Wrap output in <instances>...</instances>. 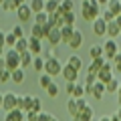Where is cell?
<instances>
[{
    "label": "cell",
    "instance_id": "6da1fadb",
    "mask_svg": "<svg viewBox=\"0 0 121 121\" xmlns=\"http://www.w3.org/2000/svg\"><path fill=\"white\" fill-rule=\"evenodd\" d=\"M101 4L97 2V0H83V6H81V14L85 20H91L95 22L97 18H101Z\"/></svg>",
    "mask_w": 121,
    "mask_h": 121
},
{
    "label": "cell",
    "instance_id": "7a4b0ae2",
    "mask_svg": "<svg viewBox=\"0 0 121 121\" xmlns=\"http://www.w3.org/2000/svg\"><path fill=\"white\" fill-rule=\"evenodd\" d=\"M44 73L51 75L52 79L59 77V75L63 73V63H60L56 56H48V59H47V65H44Z\"/></svg>",
    "mask_w": 121,
    "mask_h": 121
},
{
    "label": "cell",
    "instance_id": "3957f363",
    "mask_svg": "<svg viewBox=\"0 0 121 121\" xmlns=\"http://www.w3.org/2000/svg\"><path fill=\"white\" fill-rule=\"evenodd\" d=\"M4 59H6V69H8V71L22 69V67H20V52H16L14 48H8V51H6Z\"/></svg>",
    "mask_w": 121,
    "mask_h": 121
},
{
    "label": "cell",
    "instance_id": "277c9868",
    "mask_svg": "<svg viewBox=\"0 0 121 121\" xmlns=\"http://www.w3.org/2000/svg\"><path fill=\"white\" fill-rule=\"evenodd\" d=\"M119 51H121V47L117 44V40H113V39H107V40L103 43V56H105V59L113 60L117 55H119Z\"/></svg>",
    "mask_w": 121,
    "mask_h": 121
},
{
    "label": "cell",
    "instance_id": "5b68a950",
    "mask_svg": "<svg viewBox=\"0 0 121 121\" xmlns=\"http://www.w3.org/2000/svg\"><path fill=\"white\" fill-rule=\"evenodd\" d=\"M60 77L65 79L67 83H77L79 77H81V73H79V71H75L69 63H65V65H63V73H60Z\"/></svg>",
    "mask_w": 121,
    "mask_h": 121
},
{
    "label": "cell",
    "instance_id": "8992f818",
    "mask_svg": "<svg viewBox=\"0 0 121 121\" xmlns=\"http://www.w3.org/2000/svg\"><path fill=\"white\" fill-rule=\"evenodd\" d=\"M113 77H115V71H113V65H109V63H105V67L97 73V81L103 83V85H107Z\"/></svg>",
    "mask_w": 121,
    "mask_h": 121
},
{
    "label": "cell",
    "instance_id": "52a82bcc",
    "mask_svg": "<svg viewBox=\"0 0 121 121\" xmlns=\"http://www.w3.org/2000/svg\"><path fill=\"white\" fill-rule=\"evenodd\" d=\"M2 109H4L6 113L14 111V109H18V95L16 93H4V105H2Z\"/></svg>",
    "mask_w": 121,
    "mask_h": 121
},
{
    "label": "cell",
    "instance_id": "ba28073f",
    "mask_svg": "<svg viewBox=\"0 0 121 121\" xmlns=\"http://www.w3.org/2000/svg\"><path fill=\"white\" fill-rule=\"evenodd\" d=\"M47 40L51 43V48L59 47L60 43H63V35H60V28H56V26H51L47 32Z\"/></svg>",
    "mask_w": 121,
    "mask_h": 121
},
{
    "label": "cell",
    "instance_id": "9c48e42d",
    "mask_svg": "<svg viewBox=\"0 0 121 121\" xmlns=\"http://www.w3.org/2000/svg\"><path fill=\"white\" fill-rule=\"evenodd\" d=\"M32 105H35V97H32V95L18 97V109H20V111H24V113L32 111Z\"/></svg>",
    "mask_w": 121,
    "mask_h": 121
},
{
    "label": "cell",
    "instance_id": "30bf717a",
    "mask_svg": "<svg viewBox=\"0 0 121 121\" xmlns=\"http://www.w3.org/2000/svg\"><path fill=\"white\" fill-rule=\"evenodd\" d=\"M48 28H51V24H47V26H40V24H32V28H30V36H35V39H39V40H43V39H47V32H48Z\"/></svg>",
    "mask_w": 121,
    "mask_h": 121
},
{
    "label": "cell",
    "instance_id": "8fae6325",
    "mask_svg": "<svg viewBox=\"0 0 121 121\" xmlns=\"http://www.w3.org/2000/svg\"><path fill=\"white\" fill-rule=\"evenodd\" d=\"M32 14H35V12L30 10L28 4H22L20 8L16 10V16H18V20H20V22H30V20H32Z\"/></svg>",
    "mask_w": 121,
    "mask_h": 121
},
{
    "label": "cell",
    "instance_id": "7c38bea8",
    "mask_svg": "<svg viewBox=\"0 0 121 121\" xmlns=\"http://www.w3.org/2000/svg\"><path fill=\"white\" fill-rule=\"evenodd\" d=\"M93 32H95V36H107V22L103 18H97L93 22Z\"/></svg>",
    "mask_w": 121,
    "mask_h": 121
},
{
    "label": "cell",
    "instance_id": "4fadbf2b",
    "mask_svg": "<svg viewBox=\"0 0 121 121\" xmlns=\"http://www.w3.org/2000/svg\"><path fill=\"white\" fill-rule=\"evenodd\" d=\"M28 51L35 56H39L40 52H43V40L35 39V36H28Z\"/></svg>",
    "mask_w": 121,
    "mask_h": 121
},
{
    "label": "cell",
    "instance_id": "5bb4252c",
    "mask_svg": "<svg viewBox=\"0 0 121 121\" xmlns=\"http://www.w3.org/2000/svg\"><path fill=\"white\" fill-rule=\"evenodd\" d=\"M93 117H95V111H93L91 105H87L77 117H73V121H93Z\"/></svg>",
    "mask_w": 121,
    "mask_h": 121
},
{
    "label": "cell",
    "instance_id": "9a60e30c",
    "mask_svg": "<svg viewBox=\"0 0 121 121\" xmlns=\"http://www.w3.org/2000/svg\"><path fill=\"white\" fill-rule=\"evenodd\" d=\"M67 111H69V115H71V117H77L79 113H81L79 101L75 99V97H69V101H67Z\"/></svg>",
    "mask_w": 121,
    "mask_h": 121
},
{
    "label": "cell",
    "instance_id": "2e32d148",
    "mask_svg": "<svg viewBox=\"0 0 121 121\" xmlns=\"http://www.w3.org/2000/svg\"><path fill=\"white\" fill-rule=\"evenodd\" d=\"M75 26H71V24H65L63 28H60V35H63V43L69 47V43H71V39H73V35H75Z\"/></svg>",
    "mask_w": 121,
    "mask_h": 121
},
{
    "label": "cell",
    "instance_id": "e0dca14e",
    "mask_svg": "<svg viewBox=\"0 0 121 121\" xmlns=\"http://www.w3.org/2000/svg\"><path fill=\"white\" fill-rule=\"evenodd\" d=\"M105 93H107V87H105L103 83H99V81H97L95 85H93V93H91V95H93V99L101 101V99H103V95H105Z\"/></svg>",
    "mask_w": 121,
    "mask_h": 121
},
{
    "label": "cell",
    "instance_id": "ac0fdd59",
    "mask_svg": "<svg viewBox=\"0 0 121 121\" xmlns=\"http://www.w3.org/2000/svg\"><path fill=\"white\" fill-rule=\"evenodd\" d=\"M22 4H24L22 0H6L4 4H2V10H4V12H16Z\"/></svg>",
    "mask_w": 121,
    "mask_h": 121
},
{
    "label": "cell",
    "instance_id": "d6986e66",
    "mask_svg": "<svg viewBox=\"0 0 121 121\" xmlns=\"http://www.w3.org/2000/svg\"><path fill=\"white\" fill-rule=\"evenodd\" d=\"M24 119H26V113L20 111V109H14V111L6 113V117H4V121H24Z\"/></svg>",
    "mask_w": 121,
    "mask_h": 121
},
{
    "label": "cell",
    "instance_id": "ffe728a7",
    "mask_svg": "<svg viewBox=\"0 0 121 121\" xmlns=\"http://www.w3.org/2000/svg\"><path fill=\"white\" fill-rule=\"evenodd\" d=\"M103 67H105V56H101V59H93V63L89 65V69H87V71H89V73H93V75H97Z\"/></svg>",
    "mask_w": 121,
    "mask_h": 121
},
{
    "label": "cell",
    "instance_id": "44dd1931",
    "mask_svg": "<svg viewBox=\"0 0 121 121\" xmlns=\"http://www.w3.org/2000/svg\"><path fill=\"white\" fill-rule=\"evenodd\" d=\"M81 44H83V32L81 30H75L73 39H71V43H69V48L77 51V48H81Z\"/></svg>",
    "mask_w": 121,
    "mask_h": 121
},
{
    "label": "cell",
    "instance_id": "7402d4cb",
    "mask_svg": "<svg viewBox=\"0 0 121 121\" xmlns=\"http://www.w3.org/2000/svg\"><path fill=\"white\" fill-rule=\"evenodd\" d=\"M32 60H35V55H32L30 51L22 52L20 55V67L22 69H28V67H32Z\"/></svg>",
    "mask_w": 121,
    "mask_h": 121
},
{
    "label": "cell",
    "instance_id": "603a6c76",
    "mask_svg": "<svg viewBox=\"0 0 121 121\" xmlns=\"http://www.w3.org/2000/svg\"><path fill=\"white\" fill-rule=\"evenodd\" d=\"M60 10V0H47V4H44V12L47 14H55Z\"/></svg>",
    "mask_w": 121,
    "mask_h": 121
},
{
    "label": "cell",
    "instance_id": "cb8c5ba5",
    "mask_svg": "<svg viewBox=\"0 0 121 121\" xmlns=\"http://www.w3.org/2000/svg\"><path fill=\"white\" fill-rule=\"evenodd\" d=\"M119 35H121V28L117 26V22H115V20H113V22H107V36H109V39L115 40Z\"/></svg>",
    "mask_w": 121,
    "mask_h": 121
},
{
    "label": "cell",
    "instance_id": "d4e9b609",
    "mask_svg": "<svg viewBox=\"0 0 121 121\" xmlns=\"http://www.w3.org/2000/svg\"><path fill=\"white\" fill-rule=\"evenodd\" d=\"M44 4H47V0H28V6H30V10L35 14L44 12Z\"/></svg>",
    "mask_w": 121,
    "mask_h": 121
},
{
    "label": "cell",
    "instance_id": "484cf974",
    "mask_svg": "<svg viewBox=\"0 0 121 121\" xmlns=\"http://www.w3.org/2000/svg\"><path fill=\"white\" fill-rule=\"evenodd\" d=\"M44 65H47V59L44 56H35V60H32V69L36 71V73H44Z\"/></svg>",
    "mask_w": 121,
    "mask_h": 121
},
{
    "label": "cell",
    "instance_id": "4316f807",
    "mask_svg": "<svg viewBox=\"0 0 121 121\" xmlns=\"http://www.w3.org/2000/svg\"><path fill=\"white\" fill-rule=\"evenodd\" d=\"M67 63H69V65L73 67L75 71H79V73H81V71H83V60L79 59L77 55H71V56H69V60H67Z\"/></svg>",
    "mask_w": 121,
    "mask_h": 121
},
{
    "label": "cell",
    "instance_id": "83f0119b",
    "mask_svg": "<svg viewBox=\"0 0 121 121\" xmlns=\"http://www.w3.org/2000/svg\"><path fill=\"white\" fill-rule=\"evenodd\" d=\"M14 51H16V52H20V55H22V52H26V51H28V39H26V36L18 39V43L14 44Z\"/></svg>",
    "mask_w": 121,
    "mask_h": 121
},
{
    "label": "cell",
    "instance_id": "f1b7e54d",
    "mask_svg": "<svg viewBox=\"0 0 121 121\" xmlns=\"http://www.w3.org/2000/svg\"><path fill=\"white\" fill-rule=\"evenodd\" d=\"M107 10H111V12L115 14V18H117V16L121 14V0H109Z\"/></svg>",
    "mask_w": 121,
    "mask_h": 121
},
{
    "label": "cell",
    "instance_id": "f546056e",
    "mask_svg": "<svg viewBox=\"0 0 121 121\" xmlns=\"http://www.w3.org/2000/svg\"><path fill=\"white\" fill-rule=\"evenodd\" d=\"M105 87H107V93H115V95H117V91H119V87H121V81L117 77H113Z\"/></svg>",
    "mask_w": 121,
    "mask_h": 121
},
{
    "label": "cell",
    "instance_id": "4dcf8cb0",
    "mask_svg": "<svg viewBox=\"0 0 121 121\" xmlns=\"http://www.w3.org/2000/svg\"><path fill=\"white\" fill-rule=\"evenodd\" d=\"M60 12H63V14L75 12V2H73V0H60Z\"/></svg>",
    "mask_w": 121,
    "mask_h": 121
},
{
    "label": "cell",
    "instance_id": "1f68e13d",
    "mask_svg": "<svg viewBox=\"0 0 121 121\" xmlns=\"http://www.w3.org/2000/svg\"><path fill=\"white\" fill-rule=\"evenodd\" d=\"M24 79H26L24 69H16V71H12V83L20 85V83H24Z\"/></svg>",
    "mask_w": 121,
    "mask_h": 121
},
{
    "label": "cell",
    "instance_id": "d6a6232c",
    "mask_svg": "<svg viewBox=\"0 0 121 121\" xmlns=\"http://www.w3.org/2000/svg\"><path fill=\"white\" fill-rule=\"evenodd\" d=\"M89 55H91V59H101L103 56V47L101 44H93L89 48Z\"/></svg>",
    "mask_w": 121,
    "mask_h": 121
},
{
    "label": "cell",
    "instance_id": "836d02e7",
    "mask_svg": "<svg viewBox=\"0 0 121 121\" xmlns=\"http://www.w3.org/2000/svg\"><path fill=\"white\" fill-rule=\"evenodd\" d=\"M39 85L47 91L48 85H52V77H51V75H47V73H43V75H40V79H39Z\"/></svg>",
    "mask_w": 121,
    "mask_h": 121
},
{
    "label": "cell",
    "instance_id": "e575fe53",
    "mask_svg": "<svg viewBox=\"0 0 121 121\" xmlns=\"http://www.w3.org/2000/svg\"><path fill=\"white\" fill-rule=\"evenodd\" d=\"M18 43V39H16V35H14L12 30L10 32H6V47L8 48H14V44Z\"/></svg>",
    "mask_w": 121,
    "mask_h": 121
},
{
    "label": "cell",
    "instance_id": "d590c367",
    "mask_svg": "<svg viewBox=\"0 0 121 121\" xmlns=\"http://www.w3.org/2000/svg\"><path fill=\"white\" fill-rule=\"evenodd\" d=\"M75 99H83L85 97V85H81V83H77L75 85V93H73Z\"/></svg>",
    "mask_w": 121,
    "mask_h": 121
},
{
    "label": "cell",
    "instance_id": "8d00e7d4",
    "mask_svg": "<svg viewBox=\"0 0 121 121\" xmlns=\"http://www.w3.org/2000/svg\"><path fill=\"white\" fill-rule=\"evenodd\" d=\"M8 81H12V71L2 69L0 71V83H8Z\"/></svg>",
    "mask_w": 121,
    "mask_h": 121
},
{
    "label": "cell",
    "instance_id": "74e56055",
    "mask_svg": "<svg viewBox=\"0 0 121 121\" xmlns=\"http://www.w3.org/2000/svg\"><path fill=\"white\" fill-rule=\"evenodd\" d=\"M36 24L47 26V24H48V14H47V12H39V14H36Z\"/></svg>",
    "mask_w": 121,
    "mask_h": 121
},
{
    "label": "cell",
    "instance_id": "f35d334b",
    "mask_svg": "<svg viewBox=\"0 0 121 121\" xmlns=\"http://www.w3.org/2000/svg\"><path fill=\"white\" fill-rule=\"evenodd\" d=\"M101 18H103L105 22H113V20H115V14H113L111 10H107V8H105L103 12H101Z\"/></svg>",
    "mask_w": 121,
    "mask_h": 121
},
{
    "label": "cell",
    "instance_id": "ab89813d",
    "mask_svg": "<svg viewBox=\"0 0 121 121\" xmlns=\"http://www.w3.org/2000/svg\"><path fill=\"white\" fill-rule=\"evenodd\" d=\"M75 22H77V16H75V12H67V14H65V24L75 26Z\"/></svg>",
    "mask_w": 121,
    "mask_h": 121
},
{
    "label": "cell",
    "instance_id": "60d3db41",
    "mask_svg": "<svg viewBox=\"0 0 121 121\" xmlns=\"http://www.w3.org/2000/svg\"><path fill=\"white\" fill-rule=\"evenodd\" d=\"M47 93H48V97H52V99H55V97L59 95V87L55 85V81H52V85H48V89H47Z\"/></svg>",
    "mask_w": 121,
    "mask_h": 121
},
{
    "label": "cell",
    "instance_id": "b9f144b4",
    "mask_svg": "<svg viewBox=\"0 0 121 121\" xmlns=\"http://www.w3.org/2000/svg\"><path fill=\"white\" fill-rule=\"evenodd\" d=\"M51 113H47V111H40L39 113V117H36V121H51Z\"/></svg>",
    "mask_w": 121,
    "mask_h": 121
},
{
    "label": "cell",
    "instance_id": "7bdbcfd3",
    "mask_svg": "<svg viewBox=\"0 0 121 121\" xmlns=\"http://www.w3.org/2000/svg\"><path fill=\"white\" fill-rule=\"evenodd\" d=\"M12 32L16 35V39H22V36H24V32H22V26H20V24L12 26Z\"/></svg>",
    "mask_w": 121,
    "mask_h": 121
},
{
    "label": "cell",
    "instance_id": "ee69618b",
    "mask_svg": "<svg viewBox=\"0 0 121 121\" xmlns=\"http://www.w3.org/2000/svg\"><path fill=\"white\" fill-rule=\"evenodd\" d=\"M32 111H36V113H40V111H43V103H40V99H39V97H35V105H32Z\"/></svg>",
    "mask_w": 121,
    "mask_h": 121
},
{
    "label": "cell",
    "instance_id": "f6af8a7d",
    "mask_svg": "<svg viewBox=\"0 0 121 121\" xmlns=\"http://www.w3.org/2000/svg\"><path fill=\"white\" fill-rule=\"evenodd\" d=\"M75 85H77V83H67V95H69V97H73V93H75Z\"/></svg>",
    "mask_w": 121,
    "mask_h": 121
},
{
    "label": "cell",
    "instance_id": "bcb514c9",
    "mask_svg": "<svg viewBox=\"0 0 121 121\" xmlns=\"http://www.w3.org/2000/svg\"><path fill=\"white\" fill-rule=\"evenodd\" d=\"M36 117H39L36 111H28V113H26V121H36Z\"/></svg>",
    "mask_w": 121,
    "mask_h": 121
},
{
    "label": "cell",
    "instance_id": "7dc6e473",
    "mask_svg": "<svg viewBox=\"0 0 121 121\" xmlns=\"http://www.w3.org/2000/svg\"><path fill=\"white\" fill-rule=\"evenodd\" d=\"M113 71H117V73L121 75V60H119V59L113 60Z\"/></svg>",
    "mask_w": 121,
    "mask_h": 121
},
{
    "label": "cell",
    "instance_id": "c3c4849f",
    "mask_svg": "<svg viewBox=\"0 0 121 121\" xmlns=\"http://www.w3.org/2000/svg\"><path fill=\"white\" fill-rule=\"evenodd\" d=\"M2 69H6V59H4V56H0V71H2Z\"/></svg>",
    "mask_w": 121,
    "mask_h": 121
},
{
    "label": "cell",
    "instance_id": "681fc988",
    "mask_svg": "<svg viewBox=\"0 0 121 121\" xmlns=\"http://www.w3.org/2000/svg\"><path fill=\"white\" fill-rule=\"evenodd\" d=\"M117 105L121 107V87H119V91H117Z\"/></svg>",
    "mask_w": 121,
    "mask_h": 121
},
{
    "label": "cell",
    "instance_id": "f907efd6",
    "mask_svg": "<svg viewBox=\"0 0 121 121\" xmlns=\"http://www.w3.org/2000/svg\"><path fill=\"white\" fill-rule=\"evenodd\" d=\"M101 121H111V115H103V117H101Z\"/></svg>",
    "mask_w": 121,
    "mask_h": 121
},
{
    "label": "cell",
    "instance_id": "816d5d0a",
    "mask_svg": "<svg viewBox=\"0 0 121 121\" xmlns=\"http://www.w3.org/2000/svg\"><path fill=\"white\" fill-rule=\"evenodd\" d=\"M115 22H117V26H119V28H121V14H119V16H117V18H115Z\"/></svg>",
    "mask_w": 121,
    "mask_h": 121
},
{
    "label": "cell",
    "instance_id": "f5cc1de1",
    "mask_svg": "<svg viewBox=\"0 0 121 121\" xmlns=\"http://www.w3.org/2000/svg\"><path fill=\"white\" fill-rule=\"evenodd\" d=\"M2 105H4V95L0 93V109H2Z\"/></svg>",
    "mask_w": 121,
    "mask_h": 121
},
{
    "label": "cell",
    "instance_id": "db71d44e",
    "mask_svg": "<svg viewBox=\"0 0 121 121\" xmlns=\"http://www.w3.org/2000/svg\"><path fill=\"white\" fill-rule=\"evenodd\" d=\"M97 2H99V4H105V6L109 4V0H97Z\"/></svg>",
    "mask_w": 121,
    "mask_h": 121
},
{
    "label": "cell",
    "instance_id": "11a10c76",
    "mask_svg": "<svg viewBox=\"0 0 121 121\" xmlns=\"http://www.w3.org/2000/svg\"><path fill=\"white\" fill-rule=\"evenodd\" d=\"M111 121H121V119H119L117 115H111Z\"/></svg>",
    "mask_w": 121,
    "mask_h": 121
},
{
    "label": "cell",
    "instance_id": "9f6ffc18",
    "mask_svg": "<svg viewBox=\"0 0 121 121\" xmlns=\"http://www.w3.org/2000/svg\"><path fill=\"white\" fill-rule=\"evenodd\" d=\"M115 115H117V117H119V119H121V107L117 109V113H115Z\"/></svg>",
    "mask_w": 121,
    "mask_h": 121
},
{
    "label": "cell",
    "instance_id": "6f0895ef",
    "mask_svg": "<svg viewBox=\"0 0 121 121\" xmlns=\"http://www.w3.org/2000/svg\"><path fill=\"white\" fill-rule=\"evenodd\" d=\"M115 59H119V60H121V51H119V55H117V56H115ZM115 59H113V60H115Z\"/></svg>",
    "mask_w": 121,
    "mask_h": 121
},
{
    "label": "cell",
    "instance_id": "680465c9",
    "mask_svg": "<svg viewBox=\"0 0 121 121\" xmlns=\"http://www.w3.org/2000/svg\"><path fill=\"white\" fill-rule=\"evenodd\" d=\"M51 121H59V119H56V117H55V115H52V117H51Z\"/></svg>",
    "mask_w": 121,
    "mask_h": 121
},
{
    "label": "cell",
    "instance_id": "91938a15",
    "mask_svg": "<svg viewBox=\"0 0 121 121\" xmlns=\"http://www.w3.org/2000/svg\"><path fill=\"white\" fill-rule=\"evenodd\" d=\"M4 2H6V0H0V6H2V4H4Z\"/></svg>",
    "mask_w": 121,
    "mask_h": 121
},
{
    "label": "cell",
    "instance_id": "94428289",
    "mask_svg": "<svg viewBox=\"0 0 121 121\" xmlns=\"http://www.w3.org/2000/svg\"><path fill=\"white\" fill-rule=\"evenodd\" d=\"M22 2H26V0H22Z\"/></svg>",
    "mask_w": 121,
    "mask_h": 121
}]
</instances>
